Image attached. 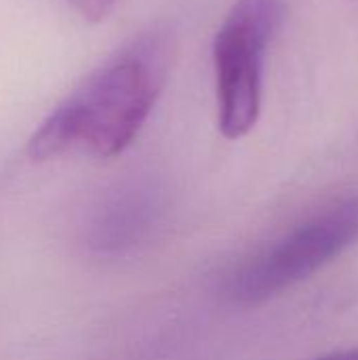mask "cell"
Listing matches in <instances>:
<instances>
[{
  "mask_svg": "<svg viewBox=\"0 0 358 360\" xmlns=\"http://www.w3.org/2000/svg\"><path fill=\"white\" fill-rule=\"evenodd\" d=\"M285 19V0H236L213 40L217 122L226 139H243L262 114L270 44Z\"/></svg>",
  "mask_w": 358,
  "mask_h": 360,
  "instance_id": "3",
  "label": "cell"
},
{
  "mask_svg": "<svg viewBox=\"0 0 358 360\" xmlns=\"http://www.w3.org/2000/svg\"><path fill=\"white\" fill-rule=\"evenodd\" d=\"M173 38L165 30L135 36L93 70L34 131V162L82 150L95 158L122 154L148 122L171 72Z\"/></svg>",
  "mask_w": 358,
  "mask_h": 360,
  "instance_id": "1",
  "label": "cell"
},
{
  "mask_svg": "<svg viewBox=\"0 0 358 360\" xmlns=\"http://www.w3.org/2000/svg\"><path fill=\"white\" fill-rule=\"evenodd\" d=\"M72 11L87 23H99L112 15L120 0H65Z\"/></svg>",
  "mask_w": 358,
  "mask_h": 360,
  "instance_id": "5",
  "label": "cell"
},
{
  "mask_svg": "<svg viewBox=\"0 0 358 360\" xmlns=\"http://www.w3.org/2000/svg\"><path fill=\"white\" fill-rule=\"evenodd\" d=\"M158 221L156 200L141 192L129 190L110 198L89 224V245L97 253L118 255L139 245Z\"/></svg>",
  "mask_w": 358,
  "mask_h": 360,
  "instance_id": "4",
  "label": "cell"
},
{
  "mask_svg": "<svg viewBox=\"0 0 358 360\" xmlns=\"http://www.w3.org/2000/svg\"><path fill=\"white\" fill-rule=\"evenodd\" d=\"M317 360H358V348L354 350H340V352H331V354H325Z\"/></svg>",
  "mask_w": 358,
  "mask_h": 360,
  "instance_id": "6",
  "label": "cell"
},
{
  "mask_svg": "<svg viewBox=\"0 0 358 360\" xmlns=\"http://www.w3.org/2000/svg\"><path fill=\"white\" fill-rule=\"evenodd\" d=\"M358 243V194L335 200L255 255L228 283L236 304H264L308 281Z\"/></svg>",
  "mask_w": 358,
  "mask_h": 360,
  "instance_id": "2",
  "label": "cell"
}]
</instances>
